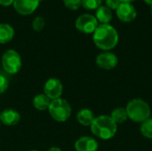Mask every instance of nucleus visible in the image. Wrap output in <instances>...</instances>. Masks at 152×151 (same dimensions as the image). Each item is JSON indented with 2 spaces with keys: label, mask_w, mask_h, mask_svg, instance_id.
I'll use <instances>...</instances> for the list:
<instances>
[{
  "label": "nucleus",
  "mask_w": 152,
  "mask_h": 151,
  "mask_svg": "<svg viewBox=\"0 0 152 151\" xmlns=\"http://www.w3.org/2000/svg\"><path fill=\"white\" fill-rule=\"evenodd\" d=\"M118 31L110 24L98 25L93 36V40L95 45L101 50L106 52L115 48L118 43Z\"/></svg>",
  "instance_id": "obj_1"
},
{
  "label": "nucleus",
  "mask_w": 152,
  "mask_h": 151,
  "mask_svg": "<svg viewBox=\"0 0 152 151\" xmlns=\"http://www.w3.org/2000/svg\"><path fill=\"white\" fill-rule=\"evenodd\" d=\"M90 127L94 136L104 141L113 138L118 131V125L110 116L106 115L96 117Z\"/></svg>",
  "instance_id": "obj_2"
},
{
  "label": "nucleus",
  "mask_w": 152,
  "mask_h": 151,
  "mask_svg": "<svg viewBox=\"0 0 152 151\" xmlns=\"http://www.w3.org/2000/svg\"><path fill=\"white\" fill-rule=\"evenodd\" d=\"M126 110L127 112L128 118L134 123H143L151 117V108L150 105L142 99L136 98L131 100L126 107Z\"/></svg>",
  "instance_id": "obj_3"
},
{
  "label": "nucleus",
  "mask_w": 152,
  "mask_h": 151,
  "mask_svg": "<svg viewBox=\"0 0 152 151\" xmlns=\"http://www.w3.org/2000/svg\"><path fill=\"white\" fill-rule=\"evenodd\" d=\"M48 111L51 117L57 122L67 121L72 112L70 104L65 99L61 98L52 100L48 108Z\"/></svg>",
  "instance_id": "obj_4"
},
{
  "label": "nucleus",
  "mask_w": 152,
  "mask_h": 151,
  "mask_svg": "<svg viewBox=\"0 0 152 151\" xmlns=\"http://www.w3.org/2000/svg\"><path fill=\"white\" fill-rule=\"evenodd\" d=\"M2 66L9 74L18 73L22 66L20 55L12 49L5 51L2 56Z\"/></svg>",
  "instance_id": "obj_5"
},
{
  "label": "nucleus",
  "mask_w": 152,
  "mask_h": 151,
  "mask_svg": "<svg viewBox=\"0 0 152 151\" xmlns=\"http://www.w3.org/2000/svg\"><path fill=\"white\" fill-rule=\"evenodd\" d=\"M75 26L77 29L84 34H91L94 33L98 27V20L95 16L85 13L80 15L75 22Z\"/></svg>",
  "instance_id": "obj_6"
},
{
  "label": "nucleus",
  "mask_w": 152,
  "mask_h": 151,
  "mask_svg": "<svg viewBox=\"0 0 152 151\" xmlns=\"http://www.w3.org/2000/svg\"><path fill=\"white\" fill-rule=\"evenodd\" d=\"M63 91V85L61 82L57 78H49L44 86V93L52 101L61 98Z\"/></svg>",
  "instance_id": "obj_7"
},
{
  "label": "nucleus",
  "mask_w": 152,
  "mask_h": 151,
  "mask_svg": "<svg viewBox=\"0 0 152 151\" xmlns=\"http://www.w3.org/2000/svg\"><path fill=\"white\" fill-rule=\"evenodd\" d=\"M95 62L99 68L102 69L110 70L117 67L118 63V59L117 55L113 53L103 52L96 57Z\"/></svg>",
  "instance_id": "obj_8"
},
{
  "label": "nucleus",
  "mask_w": 152,
  "mask_h": 151,
  "mask_svg": "<svg viewBox=\"0 0 152 151\" xmlns=\"http://www.w3.org/2000/svg\"><path fill=\"white\" fill-rule=\"evenodd\" d=\"M116 12L118 19L123 22H131L137 16L136 10L131 3H121Z\"/></svg>",
  "instance_id": "obj_9"
},
{
  "label": "nucleus",
  "mask_w": 152,
  "mask_h": 151,
  "mask_svg": "<svg viewBox=\"0 0 152 151\" xmlns=\"http://www.w3.org/2000/svg\"><path fill=\"white\" fill-rule=\"evenodd\" d=\"M39 4V0H14L12 5L15 11L21 15L33 13Z\"/></svg>",
  "instance_id": "obj_10"
},
{
  "label": "nucleus",
  "mask_w": 152,
  "mask_h": 151,
  "mask_svg": "<svg viewBox=\"0 0 152 151\" xmlns=\"http://www.w3.org/2000/svg\"><path fill=\"white\" fill-rule=\"evenodd\" d=\"M99 148L98 142L90 136L80 137L75 142L76 151H97Z\"/></svg>",
  "instance_id": "obj_11"
},
{
  "label": "nucleus",
  "mask_w": 152,
  "mask_h": 151,
  "mask_svg": "<svg viewBox=\"0 0 152 151\" xmlns=\"http://www.w3.org/2000/svg\"><path fill=\"white\" fill-rule=\"evenodd\" d=\"M20 120V115L18 111L8 109L0 113V121L2 124L7 126H12L17 125Z\"/></svg>",
  "instance_id": "obj_12"
},
{
  "label": "nucleus",
  "mask_w": 152,
  "mask_h": 151,
  "mask_svg": "<svg viewBox=\"0 0 152 151\" xmlns=\"http://www.w3.org/2000/svg\"><path fill=\"white\" fill-rule=\"evenodd\" d=\"M95 117L94 112L89 109H82L77 113V122L84 126H91Z\"/></svg>",
  "instance_id": "obj_13"
},
{
  "label": "nucleus",
  "mask_w": 152,
  "mask_h": 151,
  "mask_svg": "<svg viewBox=\"0 0 152 151\" xmlns=\"http://www.w3.org/2000/svg\"><path fill=\"white\" fill-rule=\"evenodd\" d=\"M14 36V29L6 23H0V44L10 42Z\"/></svg>",
  "instance_id": "obj_14"
},
{
  "label": "nucleus",
  "mask_w": 152,
  "mask_h": 151,
  "mask_svg": "<svg viewBox=\"0 0 152 151\" xmlns=\"http://www.w3.org/2000/svg\"><path fill=\"white\" fill-rule=\"evenodd\" d=\"M95 18L102 24H109L110 22V20H112V12L109 7L101 5L96 10Z\"/></svg>",
  "instance_id": "obj_15"
},
{
  "label": "nucleus",
  "mask_w": 152,
  "mask_h": 151,
  "mask_svg": "<svg viewBox=\"0 0 152 151\" xmlns=\"http://www.w3.org/2000/svg\"><path fill=\"white\" fill-rule=\"evenodd\" d=\"M50 102H51V100L45 93L37 94L33 99V106L36 109H38V110L48 109Z\"/></svg>",
  "instance_id": "obj_16"
},
{
  "label": "nucleus",
  "mask_w": 152,
  "mask_h": 151,
  "mask_svg": "<svg viewBox=\"0 0 152 151\" xmlns=\"http://www.w3.org/2000/svg\"><path fill=\"white\" fill-rule=\"evenodd\" d=\"M110 117L117 125L123 124L128 119V116H127L126 108H123V107H118V108H116L115 109H113Z\"/></svg>",
  "instance_id": "obj_17"
},
{
  "label": "nucleus",
  "mask_w": 152,
  "mask_h": 151,
  "mask_svg": "<svg viewBox=\"0 0 152 151\" xmlns=\"http://www.w3.org/2000/svg\"><path fill=\"white\" fill-rule=\"evenodd\" d=\"M141 133L142 134L147 138L152 139V118H148L146 121L141 124Z\"/></svg>",
  "instance_id": "obj_18"
},
{
  "label": "nucleus",
  "mask_w": 152,
  "mask_h": 151,
  "mask_svg": "<svg viewBox=\"0 0 152 151\" xmlns=\"http://www.w3.org/2000/svg\"><path fill=\"white\" fill-rule=\"evenodd\" d=\"M102 4V0H82L81 5L86 10H97Z\"/></svg>",
  "instance_id": "obj_19"
},
{
  "label": "nucleus",
  "mask_w": 152,
  "mask_h": 151,
  "mask_svg": "<svg viewBox=\"0 0 152 151\" xmlns=\"http://www.w3.org/2000/svg\"><path fill=\"white\" fill-rule=\"evenodd\" d=\"M45 22L44 18L41 16H37L32 21V28L35 31L39 32L45 28Z\"/></svg>",
  "instance_id": "obj_20"
},
{
  "label": "nucleus",
  "mask_w": 152,
  "mask_h": 151,
  "mask_svg": "<svg viewBox=\"0 0 152 151\" xmlns=\"http://www.w3.org/2000/svg\"><path fill=\"white\" fill-rule=\"evenodd\" d=\"M82 0H63L65 6L70 10H77L81 6Z\"/></svg>",
  "instance_id": "obj_21"
},
{
  "label": "nucleus",
  "mask_w": 152,
  "mask_h": 151,
  "mask_svg": "<svg viewBox=\"0 0 152 151\" xmlns=\"http://www.w3.org/2000/svg\"><path fill=\"white\" fill-rule=\"evenodd\" d=\"M8 81L7 79L5 78V77L0 75V94L4 93L7 88H8Z\"/></svg>",
  "instance_id": "obj_22"
},
{
  "label": "nucleus",
  "mask_w": 152,
  "mask_h": 151,
  "mask_svg": "<svg viewBox=\"0 0 152 151\" xmlns=\"http://www.w3.org/2000/svg\"><path fill=\"white\" fill-rule=\"evenodd\" d=\"M121 2L119 0H106L107 7H109L110 10H117Z\"/></svg>",
  "instance_id": "obj_23"
},
{
  "label": "nucleus",
  "mask_w": 152,
  "mask_h": 151,
  "mask_svg": "<svg viewBox=\"0 0 152 151\" xmlns=\"http://www.w3.org/2000/svg\"><path fill=\"white\" fill-rule=\"evenodd\" d=\"M14 0H0V4L3 6H9L12 4Z\"/></svg>",
  "instance_id": "obj_24"
},
{
  "label": "nucleus",
  "mask_w": 152,
  "mask_h": 151,
  "mask_svg": "<svg viewBox=\"0 0 152 151\" xmlns=\"http://www.w3.org/2000/svg\"><path fill=\"white\" fill-rule=\"evenodd\" d=\"M46 151H62L60 148H58V147H52V148H50V149H48Z\"/></svg>",
  "instance_id": "obj_25"
},
{
  "label": "nucleus",
  "mask_w": 152,
  "mask_h": 151,
  "mask_svg": "<svg viewBox=\"0 0 152 151\" xmlns=\"http://www.w3.org/2000/svg\"><path fill=\"white\" fill-rule=\"evenodd\" d=\"M121 3H131V2H133V1H134V0H119Z\"/></svg>",
  "instance_id": "obj_26"
},
{
  "label": "nucleus",
  "mask_w": 152,
  "mask_h": 151,
  "mask_svg": "<svg viewBox=\"0 0 152 151\" xmlns=\"http://www.w3.org/2000/svg\"><path fill=\"white\" fill-rule=\"evenodd\" d=\"M146 4H150V5H152V0H143Z\"/></svg>",
  "instance_id": "obj_27"
},
{
  "label": "nucleus",
  "mask_w": 152,
  "mask_h": 151,
  "mask_svg": "<svg viewBox=\"0 0 152 151\" xmlns=\"http://www.w3.org/2000/svg\"><path fill=\"white\" fill-rule=\"evenodd\" d=\"M27 151H38V150H27Z\"/></svg>",
  "instance_id": "obj_28"
},
{
  "label": "nucleus",
  "mask_w": 152,
  "mask_h": 151,
  "mask_svg": "<svg viewBox=\"0 0 152 151\" xmlns=\"http://www.w3.org/2000/svg\"><path fill=\"white\" fill-rule=\"evenodd\" d=\"M151 13H152V5H151Z\"/></svg>",
  "instance_id": "obj_29"
},
{
  "label": "nucleus",
  "mask_w": 152,
  "mask_h": 151,
  "mask_svg": "<svg viewBox=\"0 0 152 151\" xmlns=\"http://www.w3.org/2000/svg\"><path fill=\"white\" fill-rule=\"evenodd\" d=\"M39 1H41V0H39Z\"/></svg>",
  "instance_id": "obj_30"
},
{
  "label": "nucleus",
  "mask_w": 152,
  "mask_h": 151,
  "mask_svg": "<svg viewBox=\"0 0 152 151\" xmlns=\"http://www.w3.org/2000/svg\"><path fill=\"white\" fill-rule=\"evenodd\" d=\"M0 113H1V112H0Z\"/></svg>",
  "instance_id": "obj_31"
}]
</instances>
